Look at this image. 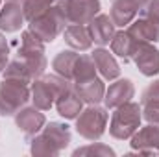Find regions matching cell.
Returning a JSON list of instances; mask_svg holds the SVG:
<instances>
[{
  "instance_id": "f1b7e54d",
  "label": "cell",
  "mask_w": 159,
  "mask_h": 157,
  "mask_svg": "<svg viewBox=\"0 0 159 157\" xmlns=\"http://www.w3.org/2000/svg\"><path fill=\"white\" fill-rule=\"evenodd\" d=\"M7 57H9V44L4 37V34L0 32V74L4 72V69L7 65Z\"/></svg>"
},
{
  "instance_id": "f546056e",
  "label": "cell",
  "mask_w": 159,
  "mask_h": 157,
  "mask_svg": "<svg viewBox=\"0 0 159 157\" xmlns=\"http://www.w3.org/2000/svg\"><path fill=\"white\" fill-rule=\"evenodd\" d=\"M0 7H2V0H0Z\"/></svg>"
},
{
  "instance_id": "7a4b0ae2",
  "label": "cell",
  "mask_w": 159,
  "mask_h": 157,
  "mask_svg": "<svg viewBox=\"0 0 159 157\" xmlns=\"http://www.w3.org/2000/svg\"><path fill=\"white\" fill-rule=\"evenodd\" d=\"M72 85V81L67 78L59 76V74H43L39 78H35L30 83V91H32V102L34 105L41 111H48L54 107L56 98Z\"/></svg>"
},
{
  "instance_id": "6da1fadb",
  "label": "cell",
  "mask_w": 159,
  "mask_h": 157,
  "mask_svg": "<svg viewBox=\"0 0 159 157\" xmlns=\"http://www.w3.org/2000/svg\"><path fill=\"white\" fill-rule=\"evenodd\" d=\"M70 129L63 122H48L30 139L32 155H59L70 142Z\"/></svg>"
},
{
  "instance_id": "8fae6325",
  "label": "cell",
  "mask_w": 159,
  "mask_h": 157,
  "mask_svg": "<svg viewBox=\"0 0 159 157\" xmlns=\"http://www.w3.org/2000/svg\"><path fill=\"white\" fill-rule=\"evenodd\" d=\"M133 63L137 65L139 72L143 76H157L159 74V48L154 46V43H139V48L133 56Z\"/></svg>"
},
{
  "instance_id": "44dd1931",
  "label": "cell",
  "mask_w": 159,
  "mask_h": 157,
  "mask_svg": "<svg viewBox=\"0 0 159 157\" xmlns=\"http://www.w3.org/2000/svg\"><path fill=\"white\" fill-rule=\"evenodd\" d=\"M80 54L76 50H61L54 59H52V69L56 74L67 78L69 81H72L74 76V67H76V61H78Z\"/></svg>"
},
{
  "instance_id": "8992f818",
  "label": "cell",
  "mask_w": 159,
  "mask_h": 157,
  "mask_svg": "<svg viewBox=\"0 0 159 157\" xmlns=\"http://www.w3.org/2000/svg\"><path fill=\"white\" fill-rule=\"evenodd\" d=\"M109 113L107 107H100L98 104H89L76 118V133L85 141H100L106 133Z\"/></svg>"
},
{
  "instance_id": "4fadbf2b",
  "label": "cell",
  "mask_w": 159,
  "mask_h": 157,
  "mask_svg": "<svg viewBox=\"0 0 159 157\" xmlns=\"http://www.w3.org/2000/svg\"><path fill=\"white\" fill-rule=\"evenodd\" d=\"M24 20L20 0H6V4L0 7V32L15 34L24 26Z\"/></svg>"
},
{
  "instance_id": "2e32d148",
  "label": "cell",
  "mask_w": 159,
  "mask_h": 157,
  "mask_svg": "<svg viewBox=\"0 0 159 157\" xmlns=\"http://www.w3.org/2000/svg\"><path fill=\"white\" fill-rule=\"evenodd\" d=\"M56 109L59 113V117L67 118V120H76L78 115L83 109V100L78 96V92L74 91V85H70L69 89H65L57 98H56Z\"/></svg>"
},
{
  "instance_id": "5b68a950",
  "label": "cell",
  "mask_w": 159,
  "mask_h": 157,
  "mask_svg": "<svg viewBox=\"0 0 159 157\" xmlns=\"http://www.w3.org/2000/svg\"><path fill=\"white\" fill-rule=\"evenodd\" d=\"M32 100L28 83L19 79H6L0 83V117H15Z\"/></svg>"
},
{
  "instance_id": "d6986e66",
  "label": "cell",
  "mask_w": 159,
  "mask_h": 157,
  "mask_svg": "<svg viewBox=\"0 0 159 157\" xmlns=\"http://www.w3.org/2000/svg\"><path fill=\"white\" fill-rule=\"evenodd\" d=\"M63 41L76 52H87L93 46L87 24H69L63 32Z\"/></svg>"
},
{
  "instance_id": "277c9868",
  "label": "cell",
  "mask_w": 159,
  "mask_h": 157,
  "mask_svg": "<svg viewBox=\"0 0 159 157\" xmlns=\"http://www.w3.org/2000/svg\"><path fill=\"white\" fill-rule=\"evenodd\" d=\"M67 26H69V22H67L65 15H63L61 7H59L57 4H54V6L48 7L44 13H41L39 17H35L34 20L28 22V30H30L32 34H35L44 44L56 41L63 32H65Z\"/></svg>"
},
{
  "instance_id": "ba28073f",
  "label": "cell",
  "mask_w": 159,
  "mask_h": 157,
  "mask_svg": "<svg viewBox=\"0 0 159 157\" xmlns=\"http://www.w3.org/2000/svg\"><path fill=\"white\" fill-rule=\"evenodd\" d=\"M146 2L148 0H111L109 17L115 22V26L126 28L137 19V15L146 6Z\"/></svg>"
},
{
  "instance_id": "484cf974",
  "label": "cell",
  "mask_w": 159,
  "mask_h": 157,
  "mask_svg": "<svg viewBox=\"0 0 159 157\" xmlns=\"http://www.w3.org/2000/svg\"><path fill=\"white\" fill-rule=\"evenodd\" d=\"M141 107H143V118H144L148 124L159 126V100L143 102Z\"/></svg>"
},
{
  "instance_id": "9c48e42d",
  "label": "cell",
  "mask_w": 159,
  "mask_h": 157,
  "mask_svg": "<svg viewBox=\"0 0 159 157\" xmlns=\"http://www.w3.org/2000/svg\"><path fill=\"white\" fill-rule=\"evenodd\" d=\"M131 148L139 155H154L159 154V126L148 124L137 129L131 135Z\"/></svg>"
},
{
  "instance_id": "9a60e30c",
  "label": "cell",
  "mask_w": 159,
  "mask_h": 157,
  "mask_svg": "<svg viewBox=\"0 0 159 157\" xmlns=\"http://www.w3.org/2000/svg\"><path fill=\"white\" fill-rule=\"evenodd\" d=\"M91 57L96 65V70L100 72V76L107 81H113L120 76V65L115 59V54L106 50L104 46H98L91 52Z\"/></svg>"
},
{
  "instance_id": "4316f807",
  "label": "cell",
  "mask_w": 159,
  "mask_h": 157,
  "mask_svg": "<svg viewBox=\"0 0 159 157\" xmlns=\"http://www.w3.org/2000/svg\"><path fill=\"white\" fill-rule=\"evenodd\" d=\"M139 15H143V17H150V19H154V20H157L159 22V0H148L146 6L141 9Z\"/></svg>"
},
{
  "instance_id": "e0dca14e",
  "label": "cell",
  "mask_w": 159,
  "mask_h": 157,
  "mask_svg": "<svg viewBox=\"0 0 159 157\" xmlns=\"http://www.w3.org/2000/svg\"><path fill=\"white\" fill-rule=\"evenodd\" d=\"M139 43L141 41H137L128 30H120V32H115L109 44H111V52L115 56H119L124 63H128L133 59V56L139 48Z\"/></svg>"
},
{
  "instance_id": "83f0119b",
  "label": "cell",
  "mask_w": 159,
  "mask_h": 157,
  "mask_svg": "<svg viewBox=\"0 0 159 157\" xmlns=\"http://www.w3.org/2000/svg\"><path fill=\"white\" fill-rule=\"evenodd\" d=\"M148 100H159V79H156L154 83H150V85L143 91L141 104H143V102H148Z\"/></svg>"
},
{
  "instance_id": "3957f363",
  "label": "cell",
  "mask_w": 159,
  "mask_h": 157,
  "mask_svg": "<svg viewBox=\"0 0 159 157\" xmlns=\"http://www.w3.org/2000/svg\"><path fill=\"white\" fill-rule=\"evenodd\" d=\"M141 120H143V107H141V104L129 100L124 105L117 107L115 113L111 115L109 135L113 139H117V141H128L141 128Z\"/></svg>"
},
{
  "instance_id": "d4e9b609",
  "label": "cell",
  "mask_w": 159,
  "mask_h": 157,
  "mask_svg": "<svg viewBox=\"0 0 159 157\" xmlns=\"http://www.w3.org/2000/svg\"><path fill=\"white\" fill-rule=\"evenodd\" d=\"M72 155H94V157H115V150L102 144V142H96V141H91V144L87 146H81V148H76L72 152Z\"/></svg>"
},
{
  "instance_id": "7402d4cb",
  "label": "cell",
  "mask_w": 159,
  "mask_h": 157,
  "mask_svg": "<svg viewBox=\"0 0 159 157\" xmlns=\"http://www.w3.org/2000/svg\"><path fill=\"white\" fill-rule=\"evenodd\" d=\"M96 65L91 57V54H80L76 67H74V76H72V83H81L87 79L96 76Z\"/></svg>"
},
{
  "instance_id": "30bf717a",
  "label": "cell",
  "mask_w": 159,
  "mask_h": 157,
  "mask_svg": "<svg viewBox=\"0 0 159 157\" xmlns=\"http://www.w3.org/2000/svg\"><path fill=\"white\" fill-rule=\"evenodd\" d=\"M133 96H135L133 81L128 78H117V79H113V83L106 89L104 105L107 109H117L120 105H124L126 102H129Z\"/></svg>"
},
{
  "instance_id": "52a82bcc",
  "label": "cell",
  "mask_w": 159,
  "mask_h": 157,
  "mask_svg": "<svg viewBox=\"0 0 159 157\" xmlns=\"http://www.w3.org/2000/svg\"><path fill=\"white\" fill-rule=\"evenodd\" d=\"M69 24H89L100 13V0H57Z\"/></svg>"
},
{
  "instance_id": "ffe728a7",
  "label": "cell",
  "mask_w": 159,
  "mask_h": 157,
  "mask_svg": "<svg viewBox=\"0 0 159 157\" xmlns=\"http://www.w3.org/2000/svg\"><path fill=\"white\" fill-rule=\"evenodd\" d=\"M128 32L135 37L137 41H144V43H157L159 41V22L150 19V17H139L135 19L129 26Z\"/></svg>"
},
{
  "instance_id": "5bb4252c",
  "label": "cell",
  "mask_w": 159,
  "mask_h": 157,
  "mask_svg": "<svg viewBox=\"0 0 159 157\" xmlns=\"http://www.w3.org/2000/svg\"><path fill=\"white\" fill-rule=\"evenodd\" d=\"M89 34H91V39H93V44H98V46H106L109 44L113 35H115V22L111 20L109 15H104V13H98L89 24Z\"/></svg>"
},
{
  "instance_id": "603a6c76",
  "label": "cell",
  "mask_w": 159,
  "mask_h": 157,
  "mask_svg": "<svg viewBox=\"0 0 159 157\" xmlns=\"http://www.w3.org/2000/svg\"><path fill=\"white\" fill-rule=\"evenodd\" d=\"M2 76H4L6 79H19V81H22V83H28V85L34 81L32 74H30V70H28V69L24 67V63H22V61H19L17 57L6 65V69H4V72H2Z\"/></svg>"
},
{
  "instance_id": "ac0fdd59",
  "label": "cell",
  "mask_w": 159,
  "mask_h": 157,
  "mask_svg": "<svg viewBox=\"0 0 159 157\" xmlns=\"http://www.w3.org/2000/svg\"><path fill=\"white\" fill-rule=\"evenodd\" d=\"M74 91L78 92V96L83 100V104H100L104 102V94H106V83L104 78H94L81 81V83H72Z\"/></svg>"
},
{
  "instance_id": "7c38bea8",
  "label": "cell",
  "mask_w": 159,
  "mask_h": 157,
  "mask_svg": "<svg viewBox=\"0 0 159 157\" xmlns=\"http://www.w3.org/2000/svg\"><path fill=\"white\" fill-rule=\"evenodd\" d=\"M15 124H17V128L24 133V137L30 141L34 135H37L41 129L44 128L46 117H44V113H43L41 109H37L35 105H32V107L24 105V107L15 115Z\"/></svg>"
},
{
  "instance_id": "cb8c5ba5",
  "label": "cell",
  "mask_w": 159,
  "mask_h": 157,
  "mask_svg": "<svg viewBox=\"0 0 159 157\" xmlns=\"http://www.w3.org/2000/svg\"><path fill=\"white\" fill-rule=\"evenodd\" d=\"M57 0H20L22 11H24V19L30 22L35 17H39L41 13H44L48 7H52Z\"/></svg>"
}]
</instances>
